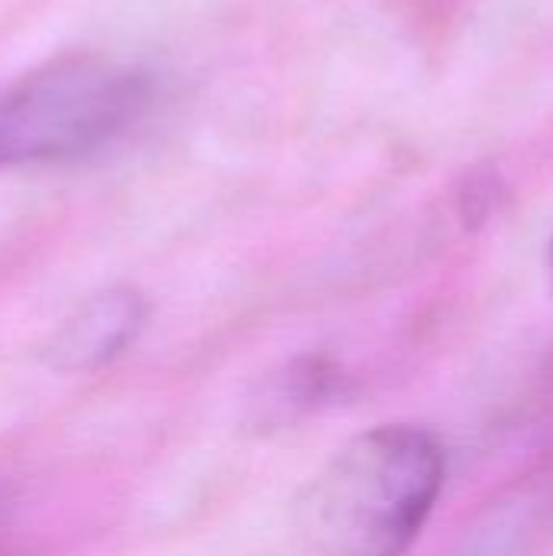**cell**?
Listing matches in <instances>:
<instances>
[{"instance_id":"1","label":"cell","mask_w":553,"mask_h":556,"mask_svg":"<svg viewBox=\"0 0 553 556\" xmlns=\"http://www.w3.org/2000/svg\"><path fill=\"white\" fill-rule=\"evenodd\" d=\"M447 485V450L417 424L352 437L293 505L303 556H407Z\"/></svg>"},{"instance_id":"2","label":"cell","mask_w":553,"mask_h":556,"mask_svg":"<svg viewBox=\"0 0 553 556\" xmlns=\"http://www.w3.org/2000/svg\"><path fill=\"white\" fill-rule=\"evenodd\" d=\"M143 68L98 55H59L0 94V173L88 156L150 108Z\"/></svg>"},{"instance_id":"3","label":"cell","mask_w":553,"mask_h":556,"mask_svg":"<svg viewBox=\"0 0 553 556\" xmlns=\"http://www.w3.org/2000/svg\"><path fill=\"white\" fill-rule=\"evenodd\" d=\"M147 323V300L137 287L114 283L85 296L46 339L42 362L59 375H91L121 358Z\"/></svg>"},{"instance_id":"4","label":"cell","mask_w":553,"mask_h":556,"mask_svg":"<svg viewBox=\"0 0 553 556\" xmlns=\"http://www.w3.org/2000/svg\"><path fill=\"white\" fill-rule=\"evenodd\" d=\"M551 283H553V244H551Z\"/></svg>"}]
</instances>
